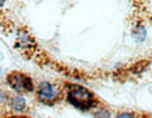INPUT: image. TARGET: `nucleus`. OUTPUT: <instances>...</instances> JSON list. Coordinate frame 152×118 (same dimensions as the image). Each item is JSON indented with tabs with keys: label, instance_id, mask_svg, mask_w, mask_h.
Instances as JSON below:
<instances>
[{
	"label": "nucleus",
	"instance_id": "nucleus-10",
	"mask_svg": "<svg viewBox=\"0 0 152 118\" xmlns=\"http://www.w3.org/2000/svg\"><path fill=\"white\" fill-rule=\"evenodd\" d=\"M11 118H27V117H21L20 116V117H11Z\"/></svg>",
	"mask_w": 152,
	"mask_h": 118
},
{
	"label": "nucleus",
	"instance_id": "nucleus-1",
	"mask_svg": "<svg viewBox=\"0 0 152 118\" xmlns=\"http://www.w3.org/2000/svg\"><path fill=\"white\" fill-rule=\"evenodd\" d=\"M68 101L81 111H88L95 106L93 94L88 89L78 84H69L68 86Z\"/></svg>",
	"mask_w": 152,
	"mask_h": 118
},
{
	"label": "nucleus",
	"instance_id": "nucleus-7",
	"mask_svg": "<svg viewBox=\"0 0 152 118\" xmlns=\"http://www.w3.org/2000/svg\"><path fill=\"white\" fill-rule=\"evenodd\" d=\"M94 118H111V112L107 109H99L93 113Z\"/></svg>",
	"mask_w": 152,
	"mask_h": 118
},
{
	"label": "nucleus",
	"instance_id": "nucleus-6",
	"mask_svg": "<svg viewBox=\"0 0 152 118\" xmlns=\"http://www.w3.org/2000/svg\"><path fill=\"white\" fill-rule=\"evenodd\" d=\"M132 36L134 38V40L138 42H142L145 40L146 38V30L144 26L137 25L132 31Z\"/></svg>",
	"mask_w": 152,
	"mask_h": 118
},
{
	"label": "nucleus",
	"instance_id": "nucleus-5",
	"mask_svg": "<svg viewBox=\"0 0 152 118\" xmlns=\"http://www.w3.org/2000/svg\"><path fill=\"white\" fill-rule=\"evenodd\" d=\"M11 107L15 112H23L26 108L25 98L20 96H14L11 99Z\"/></svg>",
	"mask_w": 152,
	"mask_h": 118
},
{
	"label": "nucleus",
	"instance_id": "nucleus-4",
	"mask_svg": "<svg viewBox=\"0 0 152 118\" xmlns=\"http://www.w3.org/2000/svg\"><path fill=\"white\" fill-rule=\"evenodd\" d=\"M16 48L19 49V51H23L25 53H31L34 50L35 42L33 41V38L28 34L26 30H20L16 38L15 42Z\"/></svg>",
	"mask_w": 152,
	"mask_h": 118
},
{
	"label": "nucleus",
	"instance_id": "nucleus-2",
	"mask_svg": "<svg viewBox=\"0 0 152 118\" xmlns=\"http://www.w3.org/2000/svg\"><path fill=\"white\" fill-rule=\"evenodd\" d=\"M8 84L18 93H28L33 90V83L28 76L21 72H12L7 77Z\"/></svg>",
	"mask_w": 152,
	"mask_h": 118
},
{
	"label": "nucleus",
	"instance_id": "nucleus-9",
	"mask_svg": "<svg viewBox=\"0 0 152 118\" xmlns=\"http://www.w3.org/2000/svg\"><path fill=\"white\" fill-rule=\"evenodd\" d=\"M3 3H4V0H0V7L2 6V5H3Z\"/></svg>",
	"mask_w": 152,
	"mask_h": 118
},
{
	"label": "nucleus",
	"instance_id": "nucleus-8",
	"mask_svg": "<svg viewBox=\"0 0 152 118\" xmlns=\"http://www.w3.org/2000/svg\"><path fill=\"white\" fill-rule=\"evenodd\" d=\"M115 118H134V114L129 112H119Z\"/></svg>",
	"mask_w": 152,
	"mask_h": 118
},
{
	"label": "nucleus",
	"instance_id": "nucleus-3",
	"mask_svg": "<svg viewBox=\"0 0 152 118\" xmlns=\"http://www.w3.org/2000/svg\"><path fill=\"white\" fill-rule=\"evenodd\" d=\"M37 96L42 102H52L58 96V90L48 81H43L38 86Z\"/></svg>",
	"mask_w": 152,
	"mask_h": 118
}]
</instances>
